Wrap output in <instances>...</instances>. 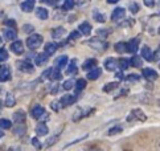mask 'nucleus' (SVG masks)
Instances as JSON below:
<instances>
[{"mask_svg": "<svg viewBox=\"0 0 160 151\" xmlns=\"http://www.w3.org/2000/svg\"><path fill=\"white\" fill-rule=\"evenodd\" d=\"M42 41H44V37L41 36V34L33 33L27 39V45H28V48H29L31 50H35L42 44Z\"/></svg>", "mask_w": 160, "mask_h": 151, "instance_id": "1", "label": "nucleus"}, {"mask_svg": "<svg viewBox=\"0 0 160 151\" xmlns=\"http://www.w3.org/2000/svg\"><path fill=\"white\" fill-rule=\"evenodd\" d=\"M94 112V109L93 107H78V109H76V112L73 113V117H72V119L74 121V122H78V121H81V119H83L85 117H89V115Z\"/></svg>", "mask_w": 160, "mask_h": 151, "instance_id": "2", "label": "nucleus"}, {"mask_svg": "<svg viewBox=\"0 0 160 151\" xmlns=\"http://www.w3.org/2000/svg\"><path fill=\"white\" fill-rule=\"evenodd\" d=\"M89 45H90V48H93L95 50H98V52H103L107 49V43L105 41V40H102V39H91L90 41H89Z\"/></svg>", "mask_w": 160, "mask_h": 151, "instance_id": "3", "label": "nucleus"}, {"mask_svg": "<svg viewBox=\"0 0 160 151\" xmlns=\"http://www.w3.org/2000/svg\"><path fill=\"white\" fill-rule=\"evenodd\" d=\"M139 44H140V39L138 37L131 39L128 43H126V52H128V53H136L139 49Z\"/></svg>", "mask_w": 160, "mask_h": 151, "instance_id": "4", "label": "nucleus"}, {"mask_svg": "<svg viewBox=\"0 0 160 151\" xmlns=\"http://www.w3.org/2000/svg\"><path fill=\"white\" fill-rule=\"evenodd\" d=\"M12 78V72L8 65H2L0 66V81L2 82H7Z\"/></svg>", "mask_w": 160, "mask_h": 151, "instance_id": "5", "label": "nucleus"}, {"mask_svg": "<svg viewBox=\"0 0 160 151\" xmlns=\"http://www.w3.org/2000/svg\"><path fill=\"white\" fill-rule=\"evenodd\" d=\"M18 69L20 72H24V73H33L35 72V66H33L28 60L19 61L18 62Z\"/></svg>", "mask_w": 160, "mask_h": 151, "instance_id": "6", "label": "nucleus"}, {"mask_svg": "<svg viewBox=\"0 0 160 151\" xmlns=\"http://www.w3.org/2000/svg\"><path fill=\"white\" fill-rule=\"evenodd\" d=\"M124 16H126V9L122 8V7H118L112 11V15H111V20L112 21H119V20H122L124 19Z\"/></svg>", "mask_w": 160, "mask_h": 151, "instance_id": "7", "label": "nucleus"}, {"mask_svg": "<svg viewBox=\"0 0 160 151\" xmlns=\"http://www.w3.org/2000/svg\"><path fill=\"white\" fill-rule=\"evenodd\" d=\"M11 50L16 55H22L24 53V45H22L21 40H15V41L11 44Z\"/></svg>", "mask_w": 160, "mask_h": 151, "instance_id": "8", "label": "nucleus"}, {"mask_svg": "<svg viewBox=\"0 0 160 151\" xmlns=\"http://www.w3.org/2000/svg\"><path fill=\"white\" fill-rule=\"evenodd\" d=\"M77 101V98L74 97V96H70V94H65V96H62V98L60 100V105L62 107H66V106H70L73 105L74 102Z\"/></svg>", "mask_w": 160, "mask_h": 151, "instance_id": "9", "label": "nucleus"}, {"mask_svg": "<svg viewBox=\"0 0 160 151\" xmlns=\"http://www.w3.org/2000/svg\"><path fill=\"white\" fill-rule=\"evenodd\" d=\"M142 76L144 78H147V80H150V81H153V80H156L159 76H158V73L153 70V69H151V68H146V69H143L142 70Z\"/></svg>", "mask_w": 160, "mask_h": 151, "instance_id": "10", "label": "nucleus"}, {"mask_svg": "<svg viewBox=\"0 0 160 151\" xmlns=\"http://www.w3.org/2000/svg\"><path fill=\"white\" fill-rule=\"evenodd\" d=\"M102 76V69L101 68H97L94 66L93 69H90V72L88 73V80H91V81H94V80H98L99 77Z\"/></svg>", "mask_w": 160, "mask_h": 151, "instance_id": "11", "label": "nucleus"}, {"mask_svg": "<svg viewBox=\"0 0 160 151\" xmlns=\"http://www.w3.org/2000/svg\"><path fill=\"white\" fill-rule=\"evenodd\" d=\"M31 114H32V117L35 118V119H41V117L45 114V109L41 105H36L35 107L32 109Z\"/></svg>", "mask_w": 160, "mask_h": 151, "instance_id": "12", "label": "nucleus"}, {"mask_svg": "<svg viewBox=\"0 0 160 151\" xmlns=\"http://www.w3.org/2000/svg\"><path fill=\"white\" fill-rule=\"evenodd\" d=\"M105 68L107 69V70L110 72H115L117 68H118V62L115 59H112V57H108V59L105 60Z\"/></svg>", "mask_w": 160, "mask_h": 151, "instance_id": "13", "label": "nucleus"}, {"mask_svg": "<svg viewBox=\"0 0 160 151\" xmlns=\"http://www.w3.org/2000/svg\"><path fill=\"white\" fill-rule=\"evenodd\" d=\"M35 4H36V0H24L21 4H20V8L24 11V12H31L35 8Z\"/></svg>", "mask_w": 160, "mask_h": 151, "instance_id": "14", "label": "nucleus"}, {"mask_svg": "<svg viewBox=\"0 0 160 151\" xmlns=\"http://www.w3.org/2000/svg\"><path fill=\"white\" fill-rule=\"evenodd\" d=\"M48 60H49V55L44 52V53H40V55L36 56L35 64H36L37 66H42V65H45V64L48 62Z\"/></svg>", "mask_w": 160, "mask_h": 151, "instance_id": "15", "label": "nucleus"}, {"mask_svg": "<svg viewBox=\"0 0 160 151\" xmlns=\"http://www.w3.org/2000/svg\"><path fill=\"white\" fill-rule=\"evenodd\" d=\"M142 59L143 60H147V61H152L153 60V53L150 46H143L142 48Z\"/></svg>", "mask_w": 160, "mask_h": 151, "instance_id": "16", "label": "nucleus"}, {"mask_svg": "<svg viewBox=\"0 0 160 151\" xmlns=\"http://www.w3.org/2000/svg\"><path fill=\"white\" fill-rule=\"evenodd\" d=\"M131 117H134L135 119H139V121H142V122H144L146 119H147V117H146V114L142 112L140 109H134L132 112H131V114H130V117H128V119L131 118Z\"/></svg>", "mask_w": 160, "mask_h": 151, "instance_id": "17", "label": "nucleus"}, {"mask_svg": "<svg viewBox=\"0 0 160 151\" xmlns=\"http://www.w3.org/2000/svg\"><path fill=\"white\" fill-rule=\"evenodd\" d=\"M4 33V37L5 40H8V41H12V40H15L16 37H18V33H16V31L13 29V28H5V29L3 31Z\"/></svg>", "mask_w": 160, "mask_h": 151, "instance_id": "18", "label": "nucleus"}, {"mask_svg": "<svg viewBox=\"0 0 160 151\" xmlns=\"http://www.w3.org/2000/svg\"><path fill=\"white\" fill-rule=\"evenodd\" d=\"M91 29H93V28H91V24L90 23H88V21H83V23H81V24H79V32H81L83 36H88V34H90L91 33Z\"/></svg>", "mask_w": 160, "mask_h": 151, "instance_id": "19", "label": "nucleus"}, {"mask_svg": "<svg viewBox=\"0 0 160 151\" xmlns=\"http://www.w3.org/2000/svg\"><path fill=\"white\" fill-rule=\"evenodd\" d=\"M66 34V29L65 28H62V27H58V28H54V29L52 31V36L53 39H56V40H58V39H62Z\"/></svg>", "mask_w": 160, "mask_h": 151, "instance_id": "20", "label": "nucleus"}, {"mask_svg": "<svg viewBox=\"0 0 160 151\" xmlns=\"http://www.w3.org/2000/svg\"><path fill=\"white\" fill-rule=\"evenodd\" d=\"M49 133V129H48V126L44 123V122H41V123H38L36 126V134L38 137H44V135H47Z\"/></svg>", "mask_w": 160, "mask_h": 151, "instance_id": "21", "label": "nucleus"}, {"mask_svg": "<svg viewBox=\"0 0 160 151\" xmlns=\"http://www.w3.org/2000/svg\"><path fill=\"white\" fill-rule=\"evenodd\" d=\"M36 16H37V19H40V20H47L49 17V12L47 11V8L38 7V8H36Z\"/></svg>", "mask_w": 160, "mask_h": 151, "instance_id": "22", "label": "nucleus"}, {"mask_svg": "<svg viewBox=\"0 0 160 151\" xmlns=\"http://www.w3.org/2000/svg\"><path fill=\"white\" fill-rule=\"evenodd\" d=\"M50 81H57L61 78V69H57V68H50V72H49V77Z\"/></svg>", "mask_w": 160, "mask_h": 151, "instance_id": "23", "label": "nucleus"}, {"mask_svg": "<svg viewBox=\"0 0 160 151\" xmlns=\"http://www.w3.org/2000/svg\"><path fill=\"white\" fill-rule=\"evenodd\" d=\"M66 64H68V56H60L58 59L54 61V68L62 69L64 66H66Z\"/></svg>", "mask_w": 160, "mask_h": 151, "instance_id": "24", "label": "nucleus"}, {"mask_svg": "<svg viewBox=\"0 0 160 151\" xmlns=\"http://www.w3.org/2000/svg\"><path fill=\"white\" fill-rule=\"evenodd\" d=\"M119 88V82L118 81H114V82H108L106 85H103V88H102V90H103L105 93H110L112 90H115Z\"/></svg>", "mask_w": 160, "mask_h": 151, "instance_id": "25", "label": "nucleus"}, {"mask_svg": "<svg viewBox=\"0 0 160 151\" xmlns=\"http://www.w3.org/2000/svg\"><path fill=\"white\" fill-rule=\"evenodd\" d=\"M57 48H58V45H57L56 43H48L47 45H45V53H48L49 56H52V55H54L56 53V50H57Z\"/></svg>", "mask_w": 160, "mask_h": 151, "instance_id": "26", "label": "nucleus"}, {"mask_svg": "<svg viewBox=\"0 0 160 151\" xmlns=\"http://www.w3.org/2000/svg\"><path fill=\"white\" fill-rule=\"evenodd\" d=\"M25 112L24 110H19V112H16L13 114V121L16 122V123H21V122H24L25 121Z\"/></svg>", "mask_w": 160, "mask_h": 151, "instance_id": "27", "label": "nucleus"}, {"mask_svg": "<svg viewBox=\"0 0 160 151\" xmlns=\"http://www.w3.org/2000/svg\"><path fill=\"white\" fill-rule=\"evenodd\" d=\"M97 60L95 59H89V60H86L83 64H82V69L83 70H90V69H93L94 66H97Z\"/></svg>", "mask_w": 160, "mask_h": 151, "instance_id": "28", "label": "nucleus"}, {"mask_svg": "<svg viewBox=\"0 0 160 151\" xmlns=\"http://www.w3.org/2000/svg\"><path fill=\"white\" fill-rule=\"evenodd\" d=\"M4 103H5V106H7V107H13L16 105V100H15V96L12 94V93H8V94H7Z\"/></svg>", "mask_w": 160, "mask_h": 151, "instance_id": "29", "label": "nucleus"}, {"mask_svg": "<svg viewBox=\"0 0 160 151\" xmlns=\"http://www.w3.org/2000/svg\"><path fill=\"white\" fill-rule=\"evenodd\" d=\"M130 65L135 68H140L143 66V59L140 56H132V59L130 60Z\"/></svg>", "mask_w": 160, "mask_h": 151, "instance_id": "30", "label": "nucleus"}, {"mask_svg": "<svg viewBox=\"0 0 160 151\" xmlns=\"http://www.w3.org/2000/svg\"><path fill=\"white\" fill-rule=\"evenodd\" d=\"M25 130H27V127L24 125V122H21V123H18V126L15 127V130H13V134L15 135H24L25 134Z\"/></svg>", "mask_w": 160, "mask_h": 151, "instance_id": "31", "label": "nucleus"}, {"mask_svg": "<svg viewBox=\"0 0 160 151\" xmlns=\"http://www.w3.org/2000/svg\"><path fill=\"white\" fill-rule=\"evenodd\" d=\"M86 85H88L86 80H83V78H79V80H77L76 82H74V88L77 89V91H81V90H83L85 88H86Z\"/></svg>", "mask_w": 160, "mask_h": 151, "instance_id": "32", "label": "nucleus"}, {"mask_svg": "<svg viewBox=\"0 0 160 151\" xmlns=\"http://www.w3.org/2000/svg\"><path fill=\"white\" fill-rule=\"evenodd\" d=\"M118 66L122 69V70H126V69H128L131 65H130V60H127V59H124V57H122V59H119L118 61Z\"/></svg>", "mask_w": 160, "mask_h": 151, "instance_id": "33", "label": "nucleus"}, {"mask_svg": "<svg viewBox=\"0 0 160 151\" xmlns=\"http://www.w3.org/2000/svg\"><path fill=\"white\" fill-rule=\"evenodd\" d=\"M77 73V61L76 60H72L69 66L66 69V74H76Z\"/></svg>", "mask_w": 160, "mask_h": 151, "instance_id": "34", "label": "nucleus"}, {"mask_svg": "<svg viewBox=\"0 0 160 151\" xmlns=\"http://www.w3.org/2000/svg\"><path fill=\"white\" fill-rule=\"evenodd\" d=\"M93 17H94V20H95V21H98V23H105V21H106V16H105L103 13L98 12V11H94Z\"/></svg>", "mask_w": 160, "mask_h": 151, "instance_id": "35", "label": "nucleus"}, {"mask_svg": "<svg viewBox=\"0 0 160 151\" xmlns=\"http://www.w3.org/2000/svg\"><path fill=\"white\" fill-rule=\"evenodd\" d=\"M74 5H76V0H65L64 2V5H62V8L65 11H69V9H73Z\"/></svg>", "mask_w": 160, "mask_h": 151, "instance_id": "36", "label": "nucleus"}, {"mask_svg": "<svg viewBox=\"0 0 160 151\" xmlns=\"http://www.w3.org/2000/svg\"><path fill=\"white\" fill-rule=\"evenodd\" d=\"M115 50L118 52V53H123V52H126V43H123V41H119V43H117L115 44Z\"/></svg>", "mask_w": 160, "mask_h": 151, "instance_id": "37", "label": "nucleus"}, {"mask_svg": "<svg viewBox=\"0 0 160 151\" xmlns=\"http://www.w3.org/2000/svg\"><path fill=\"white\" fill-rule=\"evenodd\" d=\"M74 82H76V81H73V80H66L65 82L62 84V88H64L65 90H70V89L74 88Z\"/></svg>", "mask_w": 160, "mask_h": 151, "instance_id": "38", "label": "nucleus"}, {"mask_svg": "<svg viewBox=\"0 0 160 151\" xmlns=\"http://www.w3.org/2000/svg\"><path fill=\"white\" fill-rule=\"evenodd\" d=\"M0 127L2 129H11L12 127V122L9 119H0Z\"/></svg>", "mask_w": 160, "mask_h": 151, "instance_id": "39", "label": "nucleus"}, {"mask_svg": "<svg viewBox=\"0 0 160 151\" xmlns=\"http://www.w3.org/2000/svg\"><path fill=\"white\" fill-rule=\"evenodd\" d=\"M8 60V52L4 48H0V62H4Z\"/></svg>", "mask_w": 160, "mask_h": 151, "instance_id": "40", "label": "nucleus"}, {"mask_svg": "<svg viewBox=\"0 0 160 151\" xmlns=\"http://www.w3.org/2000/svg\"><path fill=\"white\" fill-rule=\"evenodd\" d=\"M128 9L131 11V13H136V12H139V4L138 3H130L128 5Z\"/></svg>", "mask_w": 160, "mask_h": 151, "instance_id": "41", "label": "nucleus"}, {"mask_svg": "<svg viewBox=\"0 0 160 151\" xmlns=\"http://www.w3.org/2000/svg\"><path fill=\"white\" fill-rule=\"evenodd\" d=\"M126 80L127 81H131V82H138V81L140 80V76L139 74H128L127 77H126Z\"/></svg>", "mask_w": 160, "mask_h": 151, "instance_id": "42", "label": "nucleus"}, {"mask_svg": "<svg viewBox=\"0 0 160 151\" xmlns=\"http://www.w3.org/2000/svg\"><path fill=\"white\" fill-rule=\"evenodd\" d=\"M123 129L121 126H117V127H111L110 131H108V135H114V134H119V133H122Z\"/></svg>", "mask_w": 160, "mask_h": 151, "instance_id": "43", "label": "nucleus"}, {"mask_svg": "<svg viewBox=\"0 0 160 151\" xmlns=\"http://www.w3.org/2000/svg\"><path fill=\"white\" fill-rule=\"evenodd\" d=\"M111 32V29H108V28H106V29H98L97 31V33L99 34V37H106L108 36V33Z\"/></svg>", "mask_w": 160, "mask_h": 151, "instance_id": "44", "label": "nucleus"}, {"mask_svg": "<svg viewBox=\"0 0 160 151\" xmlns=\"http://www.w3.org/2000/svg\"><path fill=\"white\" fill-rule=\"evenodd\" d=\"M79 37H81V32H79V31H73L69 34V40H77Z\"/></svg>", "mask_w": 160, "mask_h": 151, "instance_id": "45", "label": "nucleus"}, {"mask_svg": "<svg viewBox=\"0 0 160 151\" xmlns=\"http://www.w3.org/2000/svg\"><path fill=\"white\" fill-rule=\"evenodd\" d=\"M50 107L53 109V112H60V109H61V105H60V102H57V101H53L52 103H50Z\"/></svg>", "mask_w": 160, "mask_h": 151, "instance_id": "46", "label": "nucleus"}, {"mask_svg": "<svg viewBox=\"0 0 160 151\" xmlns=\"http://www.w3.org/2000/svg\"><path fill=\"white\" fill-rule=\"evenodd\" d=\"M31 142H32V144H33V146H35L36 148H41L42 146H41V143H40V141H38V138H32L31 139Z\"/></svg>", "mask_w": 160, "mask_h": 151, "instance_id": "47", "label": "nucleus"}, {"mask_svg": "<svg viewBox=\"0 0 160 151\" xmlns=\"http://www.w3.org/2000/svg\"><path fill=\"white\" fill-rule=\"evenodd\" d=\"M57 139H58V135H54V137H52V138H49L48 142H47V146L49 147V146H52V144H54V143L57 142Z\"/></svg>", "mask_w": 160, "mask_h": 151, "instance_id": "48", "label": "nucleus"}, {"mask_svg": "<svg viewBox=\"0 0 160 151\" xmlns=\"http://www.w3.org/2000/svg\"><path fill=\"white\" fill-rule=\"evenodd\" d=\"M144 2V5L148 8H153L155 7V0H143Z\"/></svg>", "mask_w": 160, "mask_h": 151, "instance_id": "49", "label": "nucleus"}, {"mask_svg": "<svg viewBox=\"0 0 160 151\" xmlns=\"http://www.w3.org/2000/svg\"><path fill=\"white\" fill-rule=\"evenodd\" d=\"M33 29H35V28H33L31 24H27V25H24V28H22V31L27 32V33H31V32H33Z\"/></svg>", "mask_w": 160, "mask_h": 151, "instance_id": "50", "label": "nucleus"}, {"mask_svg": "<svg viewBox=\"0 0 160 151\" xmlns=\"http://www.w3.org/2000/svg\"><path fill=\"white\" fill-rule=\"evenodd\" d=\"M4 24L7 25V27H11V28H13V27L16 25V23H15V20H12V19H11V20H5V21H4Z\"/></svg>", "mask_w": 160, "mask_h": 151, "instance_id": "51", "label": "nucleus"}, {"mask_svg": "<svg viewBox=\"0 0 160 151\" xmlns=\"http://www.w3.org/2000/svg\"><path fill=\"white\" fill-rule=\"evenodd\" d=\"M58 2H60V0H42V3L48 4V5H56Z\"/></svg>", "mask_w": 160, "mask_h": 151, "instance_id": "52", "label": "nucleus"}, {"mask_svg": "<svg viewBox=\"0 0 160 151\" xmlns=\"http://www.w3.org/2000/svg\"><path fill=\"white\" fill-rule=\"evenodd\" d=\"M115 77L118 78V81L124 80V76H123V73H122V72H115Z\"/></svg>", "mask_w": 160, "mask_h": 151, "instance_id": "53", "label": "nucleus"}, {"mask_svg": "<svg viewBox=\"0 0 160 151\" xmlns=\"http://www.w3.org/2000/svg\"><path fill=\"white\" fill-rule=\"evenodd\" d=\"M118 2H119V0H107V4H115Z\"/></svg>", "mask_w": 160, "mask_h": 151, "instance_id": "54", "label": "nucleus"}, {"mask_svg": "<svg viewBox=\"0 0 160 151\" xmlns=\"http://www.w3.org/2000/svg\"><path fill=\"white\" fill-rule=\"evenodd\" d=\"M3 135H4V133H3V131H2V130H0V138H2V137H3Z\"/></svg>", "mask_w": 160, "mask_h": 151, "instance_id": "55", "label": "nucleus"}, {"mask_svg": "<svg viewBox=\"0 0 160 151\" xmlns=\"http://www.w3.org/2000/svg\"><path fill=\"white\" fill-rule=\"evenodd\" d=\"M2 106H3V103H2V101H0V112H2Z\"/></svg>", "mask_w": 160, "mask_h": 151, "instance_id": "56", "label": "nucleus"}, {"mask_svg": "<svg viewBox=\"0 0 160 151\" xmlns=\"http://www.w3.org/2000/svg\"><path fill=\"white\" fill-rule=\"evenodd\" d=\"M2 41H3V40H2V36H0V44H2Z\"/></svg>", "mask_w": 160, "mask_h": 151, "instance_id": "57", "label": "nucleus"}, {"mask_svg": "<svg viewBox=\"0 0 160 151\" xmlns=\"http://www.w3.org/2000/svg\"><path fill=\"white\" fill-rule=\"evenodd\" d=\"M159 68H160V64H159Z\"/></svg>", "mask_w": 160, "mask_h": 151, "instance_id": "58", "label": "nucleus"}, {"mask_svg": "<svg viewBox=\"0 0 160 151\" xmlns=\"http://www.w3.org/2000/svg\"><path fill=\"white\" fill-rule=\"evenodd\" d=\"M0 91H2V89H0Z\"/></svg>", "mask_w": 160, "mask_h": 151, "instance_id": "59", "label": "nucleus"}]
</instances>
